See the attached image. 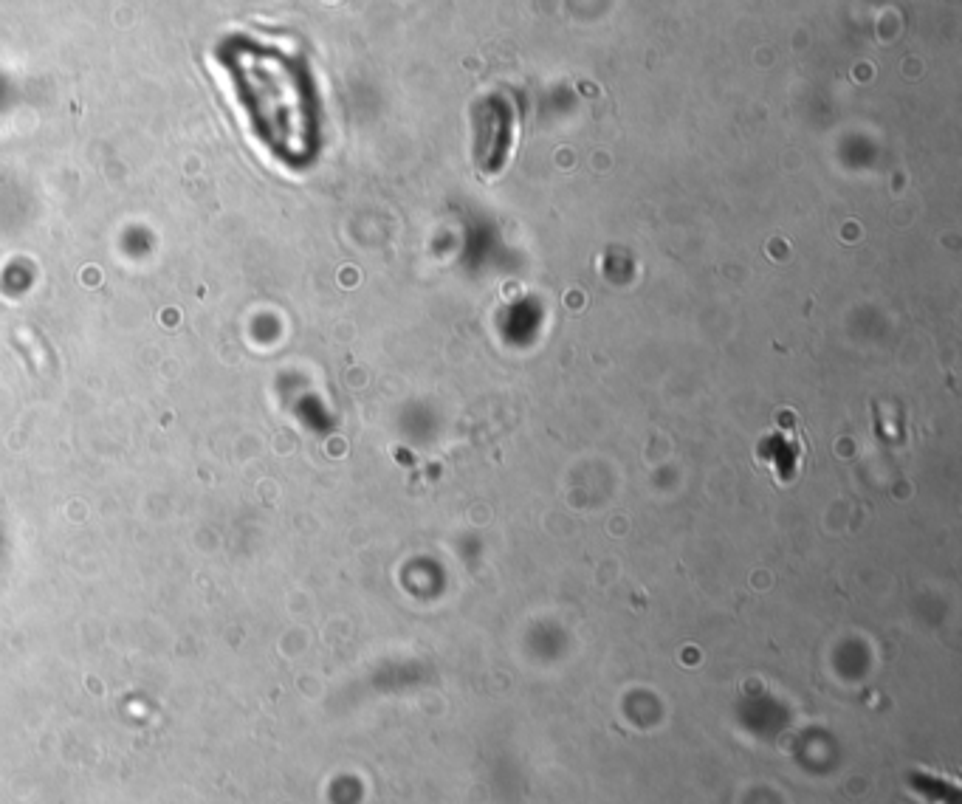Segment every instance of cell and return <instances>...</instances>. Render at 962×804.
Wrapping results in <instances>:
<instances>
[{"mask_svg": "<svg viewBox=\"0 0 962 804\" xmlns=\"http://www.w3.org/2000/svg\"><path fill=\"white\" fill-rule=\"evenodd\" d=\"M237 65V79L246 85L249 108L269 127L271 144L300 150L308 127V99H280V96L302 94V74L280 51H257L246 48L232 57Z\"/></svg>", "mask_w": 962, "mask_h": 804, "instance_id": "obj_1", "label": "cell"}]
</instances>
